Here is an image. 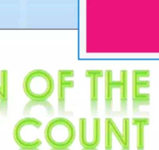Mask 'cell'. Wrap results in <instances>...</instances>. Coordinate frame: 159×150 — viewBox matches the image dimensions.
<instances>
[{"mask_svg":"<svg viewBox=\"0 0 159 150\" xmlns=\"http://www.w3.org/2000/svg\"><path fill=\"white\" fill-rule=\"evenodd\" d=\"M105 112L107 116L115 117L114 91L121 86L120 80L113 79V71L108 69L105 71Z\"/></svg>","mask_w":159,"mask_h":150,"instance_id":"obj_8","label":"cell"},{"mask_svg":"<svg viewBox=\"0 0 159 150\" xmlns=\"http://www.w3.org/2000/svg\"><path fill=\"white\" fill-rule=\"evenodd\" d=\"M42 122L34 117H24L17 122L13 128V138L22 148H34L42 145L38 135Z\"/></svg>","mask_w":159,"mask_h":150,"instance_id":"obj_3","label":"cell"},{"mask_svg":"<svg viewBox=\"0 0 159 150\" xmlns=\"http://www.w3.org/2000/svg\"><path fill=\"white\" fill-rule=\"evenodd\" d=\"M105 72L100 69H88L85 71V77L90 79V113L92 117L98 114L99 79L104 77Z\"/></svg>","mask_w":159,"mask_h":150,"instance_id":"obj_7","label":"cell"},{"mask_svg":"<svg viewBox=\"0 0 159 150\" xmlns=\"http://www.w3.org/2000/svg\"><path fill=\"white\" fill-rule=\"evenodd\" d=\"M55 88L54 79L48 71L35 69L29 72L23 82V89L30 100H48Z\"/></svg>","mask_w":159,"mask_h":150,"instance_id":"obj_1","label":"cell"},{"mask_svg":"<svg viewBox=\"0 0 159 150\" xmlns=\"http://www.w3.org/2000/svg\"><path fill=\"white\" fill-rule=\"evenodd\" d=\"M102 121L98 117H94L92 122V128L90 136H88V120L86 118L79 119V140L80 143L84 148H95L100 143L101 126Z\"/></svg>","mask_w":159,"mask_h":150,"instance_id":"obj_6","label":"cell"},{"mask_svg":"<svg viewBox=\"0 0 159 150\" xmlns=\"http://www.w3.org/2000/svg\"><path fill=\"white\" fill-rule=\"evenodd\" d=\"M121 88H120V103L117 116L125 117L128 112V71L126 70H120Z\"/></svg>","mask_w":159,"mask_h":150,"instance_id":"obj_9","label":"cell"},{"mask_svg":"<svg viewBox=\"0 0 159 150\" xmlns=\"http://www.w3.org/2000/svg\"><path fill=\"white\" fill-rule=\"evenodd\" d=\"M151 71L148 69H135L132 71V110L137 115L141 106L149 105L151 96L143 90L149 89Z\"/></svg>","mask_w":159,"mask_h":150,"instance_id":"obj_4","label":"cell"},{"mask_svg":"<svg viewBox=\"0 0 159 150\" xmlns=\"http://www.w3.org/2000/svg\"><path fill=\"white\" fill-rule=\"evenodd\" d=\"M47 143L55 148H67L76 138V129L70 120L56 117L47 124L44 131Z\"/></svg>","mask_w":159,"mask_h":150,"instance_id":"obj_2","label":"cell"},{"mask_svg":"<svg viewBox=\"0 0 159 150\" xmlns=\"http://www.w3.org/2000/svg\"><path fill=\"white\" fill-rule=\"evenodd\" d=\"M131 124L136 128L137 134V150L144 149L145 128L150 124V119L148 117H134L131 120Z\"/></svg>","mask_w":159,"mask_h":150,"instance_id":"obj_10","label":"cell"},{"mask_svg":"<svg viewBox=\"0 0 159 150\" xmlns=\"http://www.w3.org/2000/svg\"><path fill=\"white\" fill-rule=\"evenodd\" d=\"M74 70L61 69L57 74V104L58 113L60 116L72 117L73 113L66 111V90L74 88Z\"/></svg>","mask_w":159,"mask_h":150,"instance_id":"obj_5","label":"cell"}]
</instances>
